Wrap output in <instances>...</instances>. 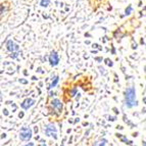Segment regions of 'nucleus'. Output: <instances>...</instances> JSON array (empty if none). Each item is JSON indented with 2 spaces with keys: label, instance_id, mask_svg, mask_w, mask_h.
I'll list each match as a JSON object with an SVG mask.
<instances>
[{
  "label": "nucleus",
  "instance_id": "1",
  "mask_svg": "<svg viewBox=\"0 0 146 146\" xmlns=\"http://www.w3.org/2000/svg\"><path fill=\"white\" fill-rule=\"evenodd\" d=\"M124 103L127 108L137 106V99H136V89L135 87H128L125 90L124 93Z\"/></svg>",
  "mask_w": 146,
  "mask_h": 146
},
{
  "label": "nucleus",
  "instance_id": "2",
  "mask_svg": "<svg viewBox=\"0 0 146 146\" xmlns=\"http://www.w3.org/2000/svg\"><path fill=\"white\" fill-rule=\"evenodd\" d=\"M44 133L48 137H53L54 139H57V129L53 124H48L46 125L45 129H44Z\"/></svg>",
  "mask_w": 146,
  "mask_h": 146
},
{
  "label": "nucleus",
  "instance_id": "3",
  "mask_svg": "<svg viewBox=\"0 0 146 146\" xmlns=\"http://www.w3.org/2000/svg\"><path fill=\"white\" fill-rule=\"evenodd\" d=\"M32 135H33V132L30 128L27 127H24L22 128L20 131V139L22 141H29L30 139L32 138Z\"/></svg>",
  "mask_w": 146,
  "mask_h": 146
},
{
  "label": "nucleus",
  "instance_id": "4",
  "mask_svg": "<svg viewBox=\"0 0 146 146\" xmlns=\"http://www.w3.org/2000/svg\"><path fill=\"white\" fill-rule=\"evenodd\" d=\"M50 105H51V107L53 108L54 111H56L58 115H60L61 112H62L63 104L59 99H57V98H54V99H52L51 102H50Z\"/></svg>",
  "mask_w": 146,
  "mask_h": 146
},
{
  "label": "nucleus",
  "instance_id": "5",
  "mask_svg": "<svg viewBox=\"0 0 146 146\" xmlns=\"http://www.w3.org/2000/svg\"><path fill=\"white\" fill-rule=\"evenodd\" d=\"M49 62L51 66H56L59 63V56L56 51H52L50 56H49Z\"/></svg>",
  "mask_w": 146,
  "mask_h": 146
},
{
  "label": "nucleus",
  "instance_id": "6",
  "mask_svg": "<svg viewBox=\"0 0 146 146\" xmlns=\"http://www.w3.org/2000/svg\"><path fill=\"white\" fill-rule=\"evenodd\" d=\"M34 104H35L34 99H32V98H26V99L21 103V107H22L23 110H29V108H31Z\"/></svg>",
  "mask_w": 146,
  "mask_h": 146
},
{
  "label": "nucleus",
  "instance_id": "7",
  "mask_svg": "<svg viewBox=\"0 0 146 146\" xmlns=\"http://www.w3.org/2000/svg\"><path fill=\"white\" fill-rule=\"evenodd\" d=\"M6 49H7L9 52H15L19 50V45L15 44L12 40H8L6 42Z\"/></svg>",
  "mask_w": 146,
  "mask_h": 146
},
{
  "label": "nucleus",
  "instance_id": "8",
  "mask_svg": "<svg viewBox=\"0 0 146 146\" xmlns=\"http://www.w3.org/2000/svg\"><path fill=\"white\" fill-rule=\"evenodd\" d=\"M117 138L121 139V141H122V142H124V143L128 144V145H131V144H132V141H130L129 139L127 138L126 136H124V135H122V134H117Z\"/></svg>",
  "mask_w": 146,
  "mask_h": 146
},
{
  "label": "nucleus",
  "instance_id": "9",
  "mask_svg": "<svg viewBox=\"0 0 146 146\" xmlns=\"http://www.w3.org/2000/svg\"><path fill=\"white\" fill-rule=\"evenodd\" d=\"M107 143V140L106 139H100V140H98V141H96L94 144H93V146H105Z\"/></svg>",
  "mask_w": 146,
  "mask_h": 146
},
{
  "label": "nucleus",
  "instance_id": "10",
  "mask_svg": "<svg viewBox=\"0 0 146 146\" xmlns=\"http://www.w3.org/2000/svg\"><path fill=\"white\" fill-rule=\"evenodd\" d=\"M58 81H59V78H58V76H56L55 78H54V80L52 81V83L50 84V86H49V89H52V88L55 87L57 84H58Z\"/></svg>",
  "mask_w": 146,
  "mask_h": 146
},
{
  "label": "nucleus",
  "instance_id": "11",
  "mask_svg": "<svg viewBox=\"0 0 146 146\" xmlns=\"http://www.w3.org/2000/svg\"><path fill=\"white\" fill-rule=\"evenodd\" d=\"M50 3V0H41V2H40V5H41L42 7H47Z\"/></svg>",
  "mask_w": 146,
  "mask_h": 146
},
{
  "label": "nucleus",
  "instance_id": "12",
  "mask_svg": "<svg viewBox=\"0 0 146 146\" xmlns=\"http://www.w3.org/2000/svg\"><path fill=\"white\" fill-rule=\"evenodd\" d=\"M132 10H133V8H132V6H131V5H129V6H128V7L126 8V10H125V15H131Z\"/></svg>",
  "mask_w": 146,
  "mask_h": 146
},
{
  "label": "nucleus",
  "instance_id": "13",
  "mask_svg": "<svg viewBox=\"0 0 146 146\" xmlns=\"http://www.w3.org/2000/svg\"><path fill=\"white\" fill-rule=\"evenodd\" d=\"M77 92H78V89H77V88H73V89H72V91H71V96L72 97H74V96H75V95H77Z\"/></svg>",
  "mask_w": 146,
  "mask_h": 146
},
{
  "label": "nucleus",
  "instance_id": "14",
  "mask_svg": "<svg viewBox=\"0 0 146 146\" xmlns=\"http://www.w3.org/2000/svg\"><path fill=\"white\" fill-rule=\"evenodd\" d=\"M4 13V5H1V15H3Z\"/></svg>",
  "mask_w": 146,
  "mask_h": 146
},
{
  "label": "nucleus",
  "instance_id": "15",
  "mask_svg": "<svg viewBox=\"0 0 146 146\" xmlns=\"http://www.w3.org/2000/svg\"><path fill=\"white\" fill-rule=\"evenodd\" d=\"M110 119V121H111V122H113V121H115V117H108Z\"/></svg>",
  "mask_w": 146,
  "mask_h": 146
},
{
  "label": "nucleus",
  "instance_id": "16",
  "mask_svg": "<svg viewBox=\"0 0 146 146\" xmlns=\"http://www.w3.org/2000/svg\"><path fill=\"white\" fill-rule=\"evenodd\" d=\"M24 117V112H20V113H19V117Z\"/></svg>",
  "mask_w": 146,
  "mask_h": 146
},
{
  "label": "nucleus",
  "instance_id": "17",
  "mask_svg": "<svg viewBox=\"0 0 146 146\" xmlns=\"http://www.w3.org/2000/svg\"><path fill=\"white\" fill-rule=\"evenodd\" d=\"M25 146H34V143H32V142H29V143H28L27 145H25Z\"/></svg>",
  "mask_w": 146,
  "mask_h": 146
},
{
  "label": "nucleus",
  "instance_id": "18",
  "mask_svg": "<svg viewBox=\"0 0 146 146\" xmlns=\"http://www.w3.org/2000/svg\"><path fill=\"white\" fill-rule=\"evenodd\" d=\"M3 112H4V115H8L7 110H3Z\"/></svg>",
  "mask_w": 146,
  "mask_h": 146
},
{
  "label": "nucleus",
  "instance_id": "19",
  "mask_svg": "<svg viewBox=\"0 0 146 146\" xmlns=\"http://www.w3.org/2000/svg\"><path fill=\"white\" fill-rule=\"evenodd\" d=\"M20 82H22V83H24V84L27 83V81H25V80H20Z\"/></svg>",
  "mask_w": 146,
  "mask_h": 146
},
{
  "label": "nucleus",
  "instance_id": "20",
  "mask_svg": "<svg viewBox=\"0 0 146 146\" xmlns=\"http://www.w3.org/2000/svg\"><path fill=\"white\" fill-rule=\"evenodd\" d=\"M143 102H144V103H145V104H146V96H145V97L143 98Z\"/></svg>",
  "mask_w": 146,
  "mask_h": 146
},
{
  "label": "nucleus",
  "instance_id": "21",
  "mask_svg": "<svg viewBox=\"0 0 146 146\" xmlns=\"http://www.w3.org/2000/svg\"><path fill=\"white\" fill-rule=\"evenodd\" d=\"M40 146H46V144H44V143H43V142H42V143H41V144H40Z\"/></svg>",
  "mask_w": 146,
  "mask_h": 146
},
{
  "label": "nucleus",
  "instance_id": "22",
  "mask_svg": "<svg viewBox=\"0 0 146 146\" xmlns=\"http://www.w3.org/2000/svg\"><path fill=\"white\" fill-rule=\"evenodd\" d=\"M142 144H143V146H146V141H143L142 142Z\"/></svg>",
  "mask_w": 146,
  "mask_h": 146
},
{
  "label": "nucleus",
  "instance_id": "23",
  "mask_svg": "<svg viewBox=\"0 0 146 146\" xmlns=\"http://www.w3.org/2000/svg\"><path fill=\"white\" fill-rule=\"evenodd\" d=\"M5 137H6V135H5V134H2V137H1V138H5Z\"/></svg>",
  "mask_w": 146,
  "mask_h": 146
},
{
  "label": "nucleus",
  "instance_id": "24",
  "mask_svg": "<svg viewBox=\"0 0 146 146\" xmlns=\"http://www.w3.org/2000/svg\"><path fill=\"white\" fill-rule=\"evenodd\" d=\"M132 146H136V145H132Z\"/></svg>",
  "mask_w": 146,
  "mask_h": 146
}]
</instances>
